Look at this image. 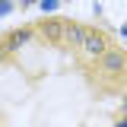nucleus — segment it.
Masks as SVG:
<instances>
[{"label": "nucleus", "instance_id": "0eeeda50", "mask_svg": "<svg viewBox=\"0 0 127 127\" xmlns=\"http://www.w3.org/2000/svg\"><path fill=\"white\" fill-rule=\"evenodd\" d=\"M121 32H124V35H127V26H124V29H121Z\"/></svg>", "mask_w": 127, "mask_h": 127}, {"label": "nucleus", "instance_id": "f257e3e1", "mask_svg": "<svg viewBox=\"0 0 127 127\" xmlns=\"http://www.w3.org/2000/svg\"><path fill=\"white\" fill-rule=\"evenodd\" d=\"M83 54H86V57H89V61H98V57H102V54H105V51H108V35H105V32H95V29H86V38H83Z\"/></svg>", "mask_w": 127, "mask_h": 127}, {"label": "nucleus", "instance_id": "39448f33", "mask_svg": "<svg viewBox=\"0 0 127 127\" xmlns=\"http://www.w3.org/2000/svg\"><path fill=\"white\" fill-rule=\"evenodd\" d=\"M83 38H86V26H79V22H67V35H64V41H67V45H83Z\"/></svg>", "mask_w": 127, "mask_h": 127}, {"label": "nucleus", "instance_id": "f03ea898", "mask_svg": "<svg viewBox=\"0 0 127 127\" xmlns=\"http://www.w3.org/2000/svg\"><path fill=\"white\" fill-rule=\"evenodd\" d=\"M124 70H127V57L124 54H121V51H105V54H102V57H98V73H102V76H124Z\"/></svg>", "mask_w": 127, "mask_h": 127}, {"label": "nucleus", "instance_id": "423d86ee", "mask_svg": "<svg viewBox=\"0 0 127 127\" xmlns=\"http://www.w3.org/2000/svg\"><path fill=\"white\" fill-rule=\"evenodd\" d=\"M10 10H13V0H0V16H6Z\"/></svg>", "mask_w": 127, "mask_h": 127}, {"label": "nucleus", "instance_id": "20e7f679", "mask_svg": "<svg viewBox=\"0 0 127 127\" xmlns=\"http://www.w3.org/2000/svg\"><path fill=\"white\" fill-rule=\"evenodd\" d=\"M29 38H32V29H16V32H10V35H6L3 48H6V51H19Z\"/></svg>", "mask_w": 127, "mask_h": 127}, {"label": "nucleus", "instance_id": "7ed1b4c3", "mask_svg": "<svg viewBox=\"0 0 127 127\" xmlns=\"http://www.w3.org/2000/svg\"><path fill=\"white\" fill-rule=\"evenodd\" d=\"M38 35L45 38V41H51V45H61L64 41V35H67V22L64 19H41L38 22Z\"/></svg>", "mask_w": 127, "mask_h": 127}]
</instances>
